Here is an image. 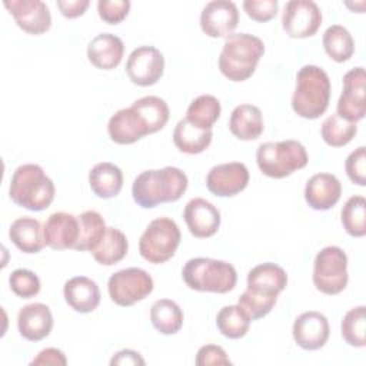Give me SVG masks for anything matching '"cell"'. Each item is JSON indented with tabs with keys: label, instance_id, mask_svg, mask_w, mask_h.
<instances>
[{
	"label": "cell",
	"instance_id": "f6af8a7d",
	"mask_svg": "<svg viewBox=\"0 0 366 366\" xmlns=\"http://www.w3.org/2000/svg\"><path fill=\"white\" fill-rule=\"evenodd\" d=\"M89 4V0H57V7L66 19H76L83 16Z\"/></svg>",
	"mask_w": 366,
	"mask_h": 366
},
{
	"label": "cell",
	"instance_id": "d4e9b609",
	"mask_svg": "<svg viewBox=\"0 0 366 366\" xmlns=\"http://www.w3.org/2000/svg\"><path fill=\"white\" fill-rule=\"evenodd\" d=\"M9 237L24 253H39L46 246L40 222L29 216L19 217L10 224Z\"/></svg>",
	"mask_w": 366,
	"mask_h": 366
},
{
	"label": "cell",
	"instance_id": "f1b7e54d",
	"mask_svg": "<svg viewBox=\"0 0 366 366\" xmlns=\"http://www.w3.org/2000/svg\"><path fill=\"white\" fill-rule=\"evenodd\" d=\"M129 250V242L126 234L114 227H107L100 243L90 252L94 260L103 266H112L119 263Z\"/></svg>",
	"mask_w": 366,
	"mask_h": 366
},
{
	"label": "cell",
	"instance_id": "cb8c5ba5",
	"mask_svg": "<svg viewBox=\"0 0 366 366\" xmlns=\"http://www.w3.org/2000/svg\"><path fill=\"white\" fill-rule=\"evenodd\" d=\"M66 303L79 313H90L100 303V290L94 280L86 276H74L64 283Z\"/></svg>",
	"mask_w": 366,
	"mask_h": 366
},
{
	"label": "cell",
	"instance_id": "6da1fadb",
	"mask_svg": "<svg viewBox=\"0 0 366 366\" xmlns=\"http://www.w3.org/2000/svg\"><path fill=\"white\" fill-rule=\"evenodd\" d=\"M189 180L183 170L173 166H166L156 170L142 172L133 182V200L143 209H153L160 203H172L179 200Z\"/></svg>",
	"mask_w": 366,
	"mask_h": 366
},
{
	"label": "cell",
	"instance_id": "7a4b0ae2",
	"mask_svg": "<svg viewBox=\"0 0 366 366\" xmlns=\"http://www.w3.org/2000/svg\"><path fill=\"white\" fill-rule=\"evenodd\" d=\"M54 194V183L46 176L41 166L26 163L14 170L9 196L17 206L31 212H41L51 204Z\"/></svg>",
	"mask_w": 366,
	"mask_h": 366
},
{
	"label": "cell",
	"instance_id": "1f68e13d",
	"mask_svg": "<svg viewBox=\"0 0 366 366\" xmlns=\"http://www.w3.org/2000/svg\"><path fill=\"white\" fill-rule=\"evenodd\" d=\"M132 107L139 113L142 120L144 122L149 134L162 130L170 116V110L167 103L157 96H144L133 102Z\"/></svg>",
	"mask_w": 366,
	"mask_h": 366
},
{
	"label": "cell",
	"instance_id": "d6a6232c",
	"mask_svg": "<svg viewBox=\"0 0 366 366\" xmlns=\"http://www.w3.org/2000/svg\"><path fill=\"white\" fill-rule=\"evenodd\" d=\"M220 102L214 96L202 94L189 104L184 119L197 129L212 130L213 124L220 117Z\"/></svg>",
	"mask_w": 366,
	"mask_h": 366
},
{
	"label": "cell",
	"instance_id": "277c9868",
	"mask_svg": "<svg viewBox=\"0 0 366 366\" xmlns=\"http://www.w3.org/2000/svg\"><path fill=\"white\" fill-rule=\"evenodd\" d=\"M263 53L264 44L259 37L233 33L224 40L219 56V70L232 81H244L254 73Z\"/></svg>",
	"mask_w": 366,
	"mask_h": 366
},
{
	"label": "cell",
	"instance_id": "f35d334b",
	"mask_svg": "<svg viewBox=\"0 0 366 366\" xmlns=\"http://www.w3.org/2000/svg\"><path fill=\"white\" fill-rule=\"evenodd\" d=\"M9 285L11 292L21 299L34 297L39 295L41 287L39 276L29 269H16L11 272L9 276Z\"/></svg>",
	"mask_w": 366,
	"mask_h": 366
},
{
	"label": "cell",
	"instance_id": "ab89813d",
	"mask_svg": "<svg viewBox=\"0 0 366 366\" xmlns=\"http://www.w3.org/2000/svg\"><path fill=\"white\" fill-rule=\"evenodd\" d=\"M276 300H277V297L257 295V293L246 289L242 293V296L239 297V305L243 307V310L249 315V317L252 320H257L270 313V310L276 305Z\"/></svg>",
	"mask_w": 366,
	"mask_h": 366
},
{
	"label": "cell",
	"instance_id": "5bb4252c",
	"mask_svg": "<svg viewBox=\"0 0 366 366\" xmlns=\"http://www.w3.org/2000/svg\"><path fill=\"white\" fill-rule=\"evenodd\" d=\"M239 23V11L233 1L213 0L209 1L200 13V27L209 37H227Z\"/></svg>",
	"mask_w": 366,
	"mask_h": 366
},
{
	"label": "cell",
	"instance_id": "b9f144b4",
	"mask_svg": "<svg viewBox=\"0 0 366 366\" xmlns=\"http://www.w3.org/2000/svg\"><path fill=\"white\" fill-rule=\"evenodd\" d=\"M345 170L352 183L357 186L366 184V147L365 146L357 147L347 156L345 162Z\"/></svg>",
	"mask_w": 366,
	"mask_h": 366
},
{
	"label": "cell",
	"instance_id": "e575fe53",
	"mask_svg": "<svg viewBox=\"0 0 366 366\" xmlns=\"http://www.w3.org/2000/svg\"><path fill=\"white\" fill-rule=\"evenodd\" d=\"M250 322L252 319L239 303L222 307L216 316V326L219 332L229 339H240L246 336Z\"/></svg>",
	"mask_w": 366,
	"mask_h": 366
},
{
	"label": "cell",
	"instance_id": "603a6c76",
	"mask_svg": "<svg viewBox=\"0 0 366 366\" xmlns=\"http://www.w3.org/2000/svg\"><path fill=\"white\" fill-rule=\"evenodd\" d=\"M287 286V274L283 267L276 263H262L247 273V289L257 295L277 297Z\"/></svg>",
	"mask_w": 366,
	"mask_h": 366
},
{
	"label": "cell",
	"instance_id": "8fae6325",
	"mask_svg": "<svg viewBox=\"0 0 366 366\" xmlns=\"http://www.w3.org/2000/svg\"><path fill=\"white\" fill-rule=\"evenodd\" d=\"M164 71V57L153 46H140L134 49L126 63L129 79L142 87L152 86L160 80Z\"/></svg>",
	"mask_w": 366,
	"mask_h": 366
},
{
	"label": "cell",
	"instance_id": "836d02e7",
	"mask_svg": "<svg viewBox=\"0 0 366 366\" xmlns=\"http://www.w3.org/2000/svg\"><path fill=\"white\" fill-rule=\"evenodd\" d=\"M323 47L326 54L337 61L343 63L353 56L355 41L349 30L340 24H332L323 33Z\"/></svg>",
	"mask_w": 366,
	"mask_h": 366
},
{
	"label": "cell",
	"instance_id": "ac0fdd59",
	"mask_svg": "<svg viewBox=\"0 0 366 366\" xmlns=\"http://www.w3.org/2000/svg\"><path fill=\"white\" fill-rule=\"evenodd\" d=\"M43 233L46 246L53 250L74 249L79 237L77 216L66 212L51 213L43 226Z\"/></svg>",
	"mask_w": 366,
	"mask_h": 366
},
{
	"label": "cell",
	"instance_id": "ee69618b",
	"mask_svg": "<svg viewBox=\"0 0 366 366\" xmlns=\"http://www.w3.org/2000/svg\"><path fill=\"white\" fill-rule=\"evenodd\" d=\"M197 366L207 365H232V360L227 357L224 349L217 345H204L197 350L196 355Z\"/></svg>",
	"mask_w": 366,
	"mask_h": 366
},
{
	"label": "cell",
	"instance_id": "7dc6e473",
	"mask_svg": "<svg viewBox=\"0 0 366 366\" xmlns=\"http://www.w3.org/2000/svg\"><path fill=\"white\" fill-rule=\"evenodd\" d=\"M144 359L140 356L139 352L136 350H132V349H123L120 352H117L112 360H110V365L114 366V365H144Z\"/></svg>",
	"mask_w": 366,
	"mask_h": 366
},
{
	"label": "cell",
	"instance_id": "9a60e30c",
	"mask_svg": "<svg viewBox=\"0 0 366 366\" xmlns=\"http://www.w3.org/2000/svg\"><path fill=\"white\" fill-rule=\"evenodd\" d=\"M4 7L14 17L16 24L29 34L46 33L51 26L47 4L40 0H6Z\"/></svg>",
	"mask_w": 366,
	"mask_h": 366
},
{
	"label": "cell",
	"instance_id": "e0dca14e",
	"mask_svg": "<svg viewBox=\"0 0 366 366\" xmlns=\"http://www.w3.org/2000/svg\"><path fill=\"white\" fill-rule=\"evenodd\" d=\"M183 217L189 232L199 239L213 236L220 226V212L203 197H194L184 206Z\"/></svg>",
	"mask_w": 366,
	"mask_h": 366
},
{
	"label": "cell",
	"instance_id": "7bdbcfd3",
	"mask_svg": "<svg viewBox=\"0 0 366 366\" xmlns=\"http://www.w3.org/2000/svg\"><path fill=\"white\" fill-rule=\"evenodd\" d=\"M243 9L252 20L264 23L276 17L279 1L277 0H244Z\"/></svg>",
	"mask_w": 366,
	"mask_h": 366
},
{
	"label": "cell",
	"instance_id": "30bf717a",
	"mask_svg": "<svg viewBox=\"0 0 366 366\" xmlns=\"http://www.w3.org/2000/svg\"><path fill=\"white\" fill-rule=\"evenodd\" d=\"M322 11L312 0H290L282 14V27L292 39H306L319 30Z\"/></svg>",
	"mask_w": 366,
	"mask_h": 366
},
{
	"label": "cell",
	"instance_id": "3957f363",
	"mask_svg": "<svg viewBox=\"0 0 366 366\" xmlns=\"http://www.w3.org/2000/svg\"><path fill=\"white\" fill-rule=\"evenodd\" d=\"M330 79L315 64L303 66L296 74V87L292 96L293 112L303 119L320 117L330 100Z\"/></svg>",
	"mask_w": 366,
	"mask_h": 366
},
{
	"label": "cell",
	"instance_id": "ba28073f",
	"mask_svg": "<svg viewBox=\"0 0 366 366\" xmlns=\"http://www.w3.org/2000/svg\"><path fill=\"white\" fill-rule=\"evenodd\" d=\"M347 256L337 246H326L317 252L313 263V285L329 296L339 295L347 286Z\"/></svg>",
	"mask_w": 366,
	"mask_h": 366
},
{
	"label": "cell",
	"instance_id": "60d3db41",
	"mask_svg": "<svg viewBox=\"0 0 366 366\" xmlns=\"http://www.w3.org/2000/svg\"><path fill=\"white\" fill-rule=\"evenodd\" d=\"M130 10L129 0H99L97 1V13L99 17L107 24H119L122 23Z\"/></svg>",
	"mask_w": 366,
	"mask_h": 366
},
{
	"label": "cell",
	"instance_id": "484cf974",
	"mask_svg": "<svg viewBox=\"0 0 366 366\" xmlns=\"http://www.w3.org/2000/svg\"><path fill=\"white\" fill-rule=\"evenodd\" d=\"M263 116L254 104L236 106L230 114L229 130L240 140H254L263 133Z\"/></svg>",
	"mask_w": 366,
	"mask_h": 366
},
{
	"label": "cell",
	"instance_id": "f546056e",
	"mask_svg": "<svg viewBox=\"0 0 366 366\" xmlns=\"http://www.w3.org/2000/svg\"><path fill=\"white\" fill-rule=\"evenodd\" d=\"M79 220V237L74 244V250L92 252L103 239L107 226L103 216L96 210H86L77 216Z\"/></svg>",
	"mask_w": 366,
	"mask_h": 366
},
{
	"label": "cell",
	"instance_id": "4fadbf2b",
	"mask_svg": "<svg viewBox=\"0 0 366 366\" xmlns=\"http://www.w3.org/2000/svg\"><path fill=\"white\" fill-rule=\"evenodd\" d=\"M249 183V170L244 163L230 162L217 164L206 176L210 193L219 197H232L243 192Z\"/></svg>",
	"mask_w": 366,
	"mask_h": 366
},
{
	"label": "cell",
	"instance_id": "2e32d148",
	"mask_svg": "<svg viewBox=\"0 0 366 366\" xmlns=\"http://www.w3.org/2000/svg\"><path fill=\"white\" fill-rule=\"evenodd\" d=\"M292 333L299 347L305 350H319L326 345L330 327L325 315L310 310L296 317Z\"/></svg>",
	"mask_w": 366,
	"mask_h": 366
},
{
	"label": "cell",
	"instance_id": "4dcf8cb0",
	"mask_svg": "<svg viewBox=\"0 0 366 366\" xmlns=\"http://www.w3.org/2000/svg\"><path fill=\"white\" fill-rule=\"evenodd\" d=\"M150 320L159 333L174 335L183 326V312L174 300L159 299L150 307Z\"/></svg>",
	"mask_w": 366,
	"mask_h": 366
},
{
	"label": "cell",
	"instance_id": "bcb514c9",
	"mask_svg": "<svg viewBox=\"0 0 366 366\" xmlns=\"http://www.w3.org/2000/svg\"><path fill=\"white\" fill-rule=\"evenodd\" d=\"M67 359L64 356V353L56 347H46L41 352H39V355L30 362V365H66Z\"/></svg>",
	"mask_w": 366,
	"mask_h": 366
},
{
	"label": "cell",
	"instance_id": "9c48e42d",
	"mask_svg": "<svg viewBox=\"0 0 366 366\" xmlns=\"http://www.w3.org/2000/svg\"><path fill=\"white\" fill-rule=\"evenodd\" d=\"M152 276L140 267H127L113 273L107 282V290L112 302L117 306H132L146 299L153 292Z\"/></svg>",
	"mask_w": 366,
	"mask_h": 366
},
{
	"label": "cell",
	"instance_id": "52a82bcc",
	"mask_svg": "<svg viewBox=\"0 0 366 366\" xmlns=\"http://www.w3.org/2000/svg\"><path fill=\"white\" fill-rule=\"evenodd\" d=\"M180 229L170 217H156L149 223L139 240V252L144 260L160 264L172 259L180 244Z\"/></svg>",
	"mask_w": 366,
	"mask_h": 366
},
{
	"label": "cell",
	"instance_id": "74e56055",
	"mask_svg": "<svg viewBox=\"0 0 366 366\" xmlns=\"http://www.w3.org/2000/svg\"><path fill=\"white\" fill-rule=\"evenodd\" d=\"M366 307L357 306L350 309L342 319L340 330L345 342L350 346L355 347H365L366 345V337H365V330H366Z\"/></svg>",
	"mask_w": 366,
	"mask_h": 366
},
{
	"label": "cell",
	"instance_id": "5b68a950",
	"mask_svg": "<svg viewBox=\"0 0 366 366\" xmlns=\"http://www.w3.org/2000/svg\"><path fill=\"white\" fill-rule=\"evenodd\" d=\"M182 276L184 283L197 292L227 293L234 289L237 282V273L232 263L210 257L187 260Z\"/></svg>",
	"mask_w": 366,
	"mask_h": 366
},
{
	"label": "cell",
	"instance_id": "d6986e66",
	"mask_svg": "<svg viewBox=\"0 0 366 366\" xmlns=\"http://www.w3.org/2000/svg\"><path fill=\"white\" fill-rule=\"evenodd\" d=\"M19 333L30 342L47 337L53 329V315L44 303H30L23 306L17 315Z\"/></svg>",
	"mask_w": 366,
	"mask_h": 366
},
{
	"label": "cell",
	"instance_id": "7c38bea8",
	"mask_svg": "<svg viewBox=\"0 0 366 366\" xmlns=\"http://www.w3.org/2000/svg\"><path fill=\"white\" fill-rule=\"evenodd\" d=\"M365 83L366 73L363 67L349 70L343 77V92L337 100V114L349 122H359L365 117Z\"/></svg>",
	"mask_w": 366,
	"mask_h": 366
},
{
	"label": "cell",
	"instance_id": "4316f807",
	"mask_svg": "<svg viewBox=\"0 0 366 366\" xmlns=\"http://www.w3.org/2000/svg\"><path fill=\"white\" fill-rule=\"evenodd\" d=\"M89 184L97 197L112 199L123 187V173L119 166L110 162H102L89 172Z\"/></svg>",
	"mask_w": 366,
	"mask_h": 366
},
{
	"label": "cell",
	"instance_id": "44dd1931",
	"mask_svg": "<svg viewBox=\"0 0 366 366\" xmlns=\"http://www.w3.org/2000/svg\"><path fill=\"white\" fill-rule=\"evenodd\" d=\"M107 133L112 142L117 144H132L147 136L149 130L139 113L130 106L117 110L109 119Z\"/></svg>",
	"mask_w": 366,
	"mask_h": 366
},
{
	"label": "cell",
	"instance_id": "8d00e7d4",
	"mask_svg": "<svg viewBox=\"0 0 366 366\" xmlns=\"http://www.w3.org/2000/svg\"><path fill=\"white\" fill-rule=\"evenodd\" d=\"M345 230L353 237L366 234V200L363 196H352L346 200L340 212Z\"/></svg>",
	"mask_w": 366,
	"mask_h": 366
},
{
	"label": "cell",
	"instance_id": "d590c367",
	"mask_svg": "<svg viewBox=\"0 0 366 366\" xmlns=\"http://www.w3.org/2000/svg\"><path fill=\"white\" fill-rule=\"evenodd\" d=\"M357 133V126L353 122L345 120L337 113L326 117L322 123L320 134L326 144L332 147L346 146Z\"/></svg>",
	"mask_w": 366,
	"mask_h": 366
},
{
	"label": "cell",
	"instance_id": "8992f818",
	"mask_svg": "<svg viewBox=\"0 0 366 366\" xmlns=\"http://www.w3.org/2000/svg\"><path fill=\"white\" fill-rule=\"evenodd\" d=\"M256 162L264 176L283 179L303 169L309 156L305 146L297 140L266 142L257 147Z\"/></svg>",
	"mask_w": 366,
	"mask_h": 366
},
{
	"label": "cell",
	"instance_id": "7402d4cb",
	"mask_svg": "<svg viewBox=\"0 0 366 366\" xmlns=\"http://www.w3.org/2000/svg\"><path fill=\"white\" fill-rule=\"evenodd\" d=\"M124 54L123 40L112 33L97 34L87 46L89 61L100 70L117 67Z\"/></svg>",
	"mask_w": 366,
	"mask_h": 366
},
{
	"label": "cell",
	"instance_id": "83f0119b",
	"mask_svg": "<svg viewBox=\"0 0 366 366\" xmlns=\"http://www.w3.org/2000/svg\"><path fill=\"white\" fill-rule=\"evenodd\" d=\"M212 130H202L190 124L186 119L177 122L173 130L174 146L186 154H199L212 143Z\"/></svg>",
	"mask_w": 366,
	"mask_h": 366
},
{
	"label": "cell",
	"instance_id": "ffe728a7",
	"mask_svg": "<svg viewBox=\"0 0 366 366\" xmlns=\"http://www.w3.org/2000/svg\"><path fill=\"white\" fill-rule=\"evenodd\" d=\"M342 184L332 173L313 174L305 187V200L315 210H329L340 199Z\"/></svg>",
	"mask_w": 366,
	"mask_h": 366
}]
</instances>
